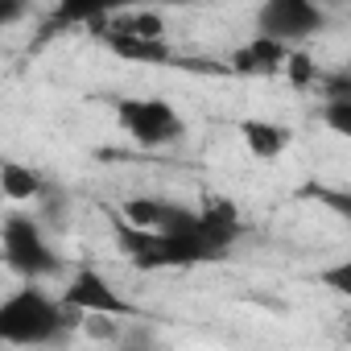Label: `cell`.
Segmentation results:
<instances>
[{
	"label": "cell",
	"instance_id": "obj_1",
	"mask_svg": "<svg viewBox=\"0 0 351 351\" xmlns=\"http://www.w3.org/2000/svg\"><path fill=\"white\" fill-rule=\"evenodd\" d=\"M120 248L128 252V261L145 273L157 269H195V265H215L223 261L240 236H244V219L240 207L232 199H207L199 207V215L186 228H169V232H153V228H136L124 215L112 219Z\"/></svg>",
	"mask_w": 351,
	"mask_h": 351
},
{
	"label": "cell",
	"instance_id": "obj_13",
	"mask_svg": "<svg viewBox=\"0 0 351 351\" xmlns=\"http://www.w3.org/2000/svg\"><path fill=\"white\" fill-rule=\"evenodd\" d=\"M124 322L128 318H116V314H83L79 318V330L91 343H120L124 339Z\"/></svg>",
	"mask_w": 351,
	"mask_h": 351
},
{
	"label": "cell",
	"instance_id": "obj_6",
	"mask_svg": "<svg viewBox=\"0 0 351 351\" xmlns=\"http://www.w3.org/2000/svg\"><path fill=\"white\" fill-rule=\"evenodd\" d=\"M62 302L83 318V314H116V318H141V310H136V302L132 298H124L99 269H91V265H83V269H75L71 277H66V285H62Z\"/></svg>",
	"mask_w": 351,
	"mask_h": 351
},
{
	"label": "cell",
	"instance_id": "obj_4",
	"mask_svg": "<svg viewBox=\"0 0 351 351\" xmlns=\"http://www.w3.org/2000/svg\"><path fill=\"white\" fill-rule=\"evenodd\" d=\"M116 124L141 149H173L186 141V120L169 99L157 95H124L116 104Z\"/></svg>",
	"mask_w": 351,
	"mask_h": 351
},
{
	"label": "cell",
	"instance_id": "obj_8",
	"mask_svg": "<svg viewBox=\"0 0 351 351\" xmlns=\"http://www.w3.org/2000/svg\"><path fill=\"white\" fill-rule=\"evenodd\" d=\"M132 5H153V0H54V13L50 21L58 29H75V25H104L112 21L116 13L132 9Z\"/></svg>",
	"mask_w": 351,
	"mask_h": 351
},
{
	"label": "cell",
	"instance_id": "obj_14",
	"mask_svg": "<svg viewBox=\"0 0 351 351\" xmlns=\"http://www.w3.org/2000/svg\"><path fill=\"white\" fill-rule=\"evenodd\" d=\"M322 124L335 136H347L351 141V99H326L322 104Z\"/></svg>",
	"mask_w": 351,
	"mask_h": 351
},
{
	"label": "cell",
	"instance_id": "obj_5",
	"mask_svg": "<svg viewBox=\"0 0 351 351\" xmlns=\"http://www.w3.org/2000/svg\"><path fill=\"white\" fill-rule=\"evenodd\" d=\"M326 29V9L314 0H261L256 34H269L285 46H302Z\"/></svg>",
	"mask_w": 351,
	"mask_h": 351
},
{
	"label": "cell",
	"instance_id": "obj_3",
	"mask_svg": "<svg viewBox=\"0 0 351 351\" xmlns=\"http://www.w3.org/2000/svg\"><path fill=\"white\" fill-rule=\"evenodd\" d=\"M0 248H5V265L21 277V281H58L66 277V261L54 248L46 223L25 211H9L0 223Z\"/></svg>",
	"mask_w": 351,
	"mask_h": 351
},
{
	"label": "cell",
	"instance_id": "obj_20",
	"mask_svg": "<svg viewBox=\"0 0 351 351\" xmlns=\"http://www.w3.org/2000/svg\"><path fill=\"white\" fill-rule=\"evenodd\" d=\"M314 5H322V9L330 13V9H339V5H343V0H314Z\"/></svg>",
	"mask_w": 351,
	"mask_h": 351
},
{
	"label": "cell",
	"instance_id": "obj_15",
	"mask_svg": "<svg viewBox=\"0 0 351 351\" xmlns=\"http://www.w3.org/2000/svg\"><path fill=\"white\" fill-rule=\"evenodd\" d=\"M285 75H289V83H293V87H314L318 66H314V58H310V54L289 50V58H285Z\"/></svg>",
	"mask_w": 351,
	"mask_h": 351
},
{
	"label": "cell",
	"instance_id": "obj_19",
	"mask_svg": "<svg viewBox=\"0 0 351 351\" xmlns=\"http://www.w3.org/2000/svg\"><path fill=\"white\" fill-rule=\"evenodd\" d=\"M343 339L351 343V310H343Z\"/></svg>",
	"mask_w": 351,
	"mask_h": 351
},
{
	"label": "cell",
	"instance_id": "obj_7",
	"mask_svg": "<svg viewBox=\"0 0 351 351\" xmlns=\"http://www.w3.org/2000/svg\"><path fill=\"white\" fill-rule=\"evenodd\" d=\"M120 215L136 228H153V232H169V228H186L199 207L191 203H178V199H161V195H141V199H128L120 207Z\"/></svg>",
	"mask_w": 351,
	"mask_h": 351
},
{
	"label": "cell",
	"instance_id": "obj_11",
	"mask_svg": "<svg viewBox=\"0 0 351 351\" xmlns=\"http://www.w3.org/2000/svg\"><path fill=\"white\" fill-rule=\"evenodd\" d=\"M0 186H5V199H9V203H38V199L50 191V182L42 178L34 165H21V161H13V157L0 161Z\"/></svg>",
	"mask_w": 351,
	"mask_h": 351
},
{
	"label": "cell",
	"instance_id": "obj_9",
	"mask_svg": "<svg viewBox=\"0 0 351 351\" xmlns=\"http://www.w3.org/2000/svg\"><path fill=\"white\" fill-rule=\"evenodd\" d=\"M289 50H293V46H285V42H277V38H269V34H256L248 46H240V50L232 54V71H236V75H252V79H269V75L285 71Z\"/></svg>",
	"mask_w": 351,
	"mask_h": 351
},
{
	"label": "cell",
	"instance_id": "obj_18",
	"mask_svg": "<svg viewBox=\"0 0 351 351\" xmlns=\"http://www.w3.org/2000/svg\"><path fill=\"white\" fill-rule=\"evenodd\" d=\"M34 9V0H0V25H17Z\"/></svg>",
	"mask_w": 351,
	"mask_h": 351
},
{
	"label": "cell",
	"instance_id": "obj_12",
	"mask_svg": "<svg viewBox=\"0 0 351 351\" xmlns=\"http://www.w3.org/2000/svg\"><path fill=\"white\" fill-rule=\"evenodd\" d=\"M302 195L314 199V203H322L326 211H335V215L351 228V191H347V186H322V182H310V186H302Z\"/></svg>",
	"mask_w": 351,
	"mask_h": 351
},
{
	"label": "cell",
	"instance_id": "obj_10",
	"mask_svg": "<svg viewBox=\"0 0 351 351\" xmlns=\"http://www.w3.org/2000/svg\"><path fill=\"white\" fill-rule=\"evenodd\" d=\"M236 132H240L248 157H256V161H277V157L289 149V141H293V132H289L285 124L265 120V116H248V120H240Z\"/></svg>",
	"mask_w": 351,
	"mask_h": 351
},
{
	"label": "cell",
	"instance_id": "obj_2",
	"mask_svg": "<svg viewBox=\"0 0 351 351\" xmlns=\"http://www.w3.org/2000/svg\"><path fill=\"white\" fill-rule=\"evenodd\" d=\"M79 330V314L62 293H46L38 281H25L0 302V343L5 347H62Z\"/></svg>",
	"mask_w": 351,
	"mask_h": 351
},
{
	"label": "cell",
	"instance_id": "obj_16",
	"mask_svg": "<svg viewBox=\"0 0 351 351\" xmlns=\"http://www.w3.org/2000/svg\"><path fill=\"white\" fill-rule=\"evenodd\" d=\"M318 281H322L330 293H339V298H347V302H351V256H347V261L326 265V269L318 273Z\"/></svg>",
	"mask_w": 351,
	"mask_h": 351
},
{
	"label": "cell",
	"instance_id": "obj_17",
	"mask_svg": "<svg viewBox=\"0 0 351 351\" xmlns=\"http://www.w3.org/2000/svg\"><path fill=\"white\" fill-rule=\"evenodd\" d=\"M322 95H326V99H351V75H347V71L326 75V79H322Z\"/></svg>",
	"mask_w": 351,
	"mask_h": 351
}]
</instances>
